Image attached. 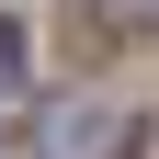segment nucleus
<instances>
[{
  "label": "nucleus",
  "instance_id": "f257e3e1",
  "mask_svg": "<svg viewBox=\"0 0 159 159\" xmlns=\"http://www.w3.org/2000/svg\"><path fill=\"white\" fill-rule=\"evenodd\" d=\"M11 80H23V34L0 23V91H11Z\"/></svg>",
  "mask_w": 159,
  "mask_h": 159
},
{
  "label": "nucleus",
  "instance_id": "f03ea898",
  "mask_svg": "<svg viewBox=\"0 0 159 159\" xmlns=\"http://www.w3.org/2000/svg\"><path fill=\"white\" fill-rule=\"evenodd\" d=\"M136 159H159V125H136Z\"/></svg>",
  "mask_w": 159,
  "mask_h": 159
}]
</instances>
